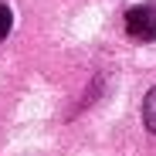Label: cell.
Returning a JSON list of instances; mask_svg holds the SVG:
<instances>
[{
	"instance_id": "1",
	"label": "cell",
	"mask_w": 156,
	"mask_h": 156,
	"mask_svg": "<svg viewBox=\"0 0 156 156\" xmlns=\"http://www.w3.org/2000/svg\"><path fill=\"white\" fill-rule=\"evenodd\" d=\"M126 34L133 41H156V7L153 4H139V7H129L126 10Z\"/></svg>"
},
{
	"instance_id": "2",
	"label": "cell",
	"mask_w": 156,
	"mask_h": 156,
	"mask_svg": "<svg viewBox=\"0 0 156 156\" xmlns=\"http://www.w3.org/2000/svg\"><path fill=\"white\" fill-rule=\"evenodd\" d=\"M143 122H146L149 133H156V88H149L146 98H143Z\"/></svg>"
},
{
	"instance_id": "3",
	"label": "cell",
	"mask_w": 156,
	"mask_h": 156,
	"mask_svg": "<svg viewBox=\"0 0 156 156\" xmlns=\"http://www.w3.org/2000/svg\"><path fill=\"white\" fill-rule=\"evenodd\" d=\"M10 27H14V14H10L7 4H0V41L10 34Z\"/></svg>"
}]
</instances>
